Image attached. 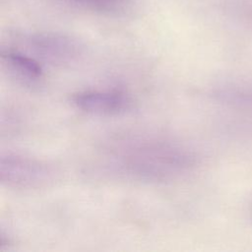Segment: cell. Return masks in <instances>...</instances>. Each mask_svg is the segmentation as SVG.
Wrapping results in <instances>:
<instances>
[{
	"instance_id": "1",
	"label": "cell",
	"mask_w": 252,
	"mask_h": 252,
	"mask_svg": "<svg viewBox=\"0 0 252 252\" xmlns=\"http://www.w3.org/2000/svg\"><path fill=\"white\" fill-rule=\"evenodd\" d=\"M124 175L148 182L173 180L189 172L196 159L185 147L165 140H135L123 146L114 158Z\"/></svg>"
},
{
	"instance_id": "2",
	"label": "cell",
	"mask_w": 252,
	"mask_h": 252,
	"mask_svg": "<svg viewBox=\"0 0 252 252\" xmlns=\"http://www.w3.org/2000/svg\"><path fill=\"white\" fill-rule=\"evenodd\" d=\"M16 49L32 56L39 63L67 65L79 59L83 45L74 37L58 32H36L22 34Z\"/></svg>"
},
{
	"instance_id": "3",
	"label": "cell",
	"mask_w": 252,
	"mask_h": 252,
	"mask_svg": "<svg viewBox=\"0 0 252 252\" xmlns=\"http://www.w3.org/2000/svg\"><path fill=\"white\" fill-rule=\"evenodd\" d=\"M55 179V169L46 162L16 154L1 157L0 180L8 187L36 189L48 186Z\"/></svg>"
},
{
	"instance_id": "4",
	"label": "cell",
	"mask_w": 252,
	"mask_h": 252,
	"mask_svg": "<svg viewBox=\"0 0 252 252\" xmlns=\"http://www.w3.org/2000/svg\"><path fill=\"white\" fill-rule=\"evenodd\" d=\"M73 104L80 110L93 115L113 116L129 111L133 100L118 90H87L72 95Z\"/></svg>"
},
{
	"instance_id": "5",
	"label": "cell",
	"mask_w": 252,
	"mask_h": 252,
	"mask_svg": "<svg viewBox=\"0 0 252 252\" xmlns=\"http://www.w3.org/2000/svg\"><path fill=\"white\" fill-rule=\"evenodd\" d=\"M1 60L7 73L24 86H36L43 78L42 64L18 49L2 50Z\"/></svg>"
},
{
	"instance_id": "6",
	"label": "cell",
	"mask_w": 252,
	"mask_h": 252,
	"mask_svg": "<svg viewBox=\"0 0 252 252\" xmlns=\"http://www.w3.org/2000/svg\"><path fill=\"white\" fill-rule=\"evenodd\" d=\"M77 8L94 12H113L124 4L125 0H64Z\"/></svg>"
},
{
	"instance_id": "7",
	"label": "cell",
	"mask_w": 252,
	"mask_h": 252,
	"mask_svg": "<svg viewBox=\"0 0 252 252\" xmlns=\"http://www.w3.org/2000/svg\"><path fill=\"white\" fill-rule=\"evenodd\" d=\"M250 215L252 217V203H251V206H250Z\"/></svg>"
}]
</instances>
